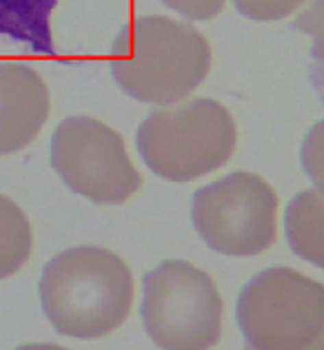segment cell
I'll return each mask as SVG.
<instances>
[{
	"label": "cell",
	"instance_id": "12",
	"mask_svg": "<svg viewBox=\"0 0 324 350\" xmlns=\"http://www.w3.org/2000/svg\"><path fill=\"white\" fill-rule=\"evenodd\" d=\"M187 21H211L225 9L227 0H160Z\"/></svg>",
	"mask_w": 324,
	"mask_h": 350
},
{
	"label": "cell",
	"instance_id": "15",
	"mask_svg": "<svg viewBox=\"0 0 324 350\" xmlns=\"http://www.w3.org/2000/svg\"><path fill=\"white\" fill-rule=\"evenodd\" d=\"M245 350H251V348H249V346H247ZM304 350H324V337H322V339H318V342H316V344H311L309 348H304Z\"/></svg>",
	"mask_w": 324,
	"mask_h": 350
},
{
	"label": "cell",
	"instance_id": "2",
	"mask_svg": "<svg viewBox=\"0 0 324 350\" xmlns=\"http://www.w3.org/2000/svg\"><path fill=\"white\" fill-rule=\"evenodd\" d=\"M109 69L127 96L169 107L191 96L209 76L211 47L187 23L169 16H142L116 36Z\"/></svg>",
	"mask_w": 324,
	"mask_h": 350
},
{
	"label": "cell",
	"instance_id": "10",
	"mask_svg": "<svg viewBox=\"0 0 324 350\" xmlns=\"http://www.w3.org/2000/svg\"><path fill=\"white\" fill-rule=\"evenodd\" d=\"M34 233L27 213L12 198L0 196V280L16 275L29 262Z\"/></svg>",
	"mask_w": 324,
	"mask_h": 350
},
{
	"label": "cell",
	"instance_id": "7",
	"mask_svg": "<svg viewBox=\"0 0 324 350\" xmlns=\"http://www.w3.org/2000/svg\"><path fill=\"white\" fill-rule=\"evenodd\" d=\"M51 167L94 204H123L142 187L123 135L89 116H69L51 135Z\"/></svg>",
	"mask_w": 324,
	"mask_h": 350
},
{
	"label": "cell",
	"instance_id": "6",
	"mask_svg": "<svg viewBox=\"0 0 324 350\" xmlns=\"http://www.w3.org/2000/svg\"><path fill=\"white\" fill-rule=\"evenodd\" d=\"M191 222L211 251L227 257L260 255L277 237V196L260 175L229 173L193 193Z\"/></svg>",
	"mask_w": 324,
	"mask_h": 350
},
{
	"label": "cell",
	"instance_id": "13",
	"mask_svg": "<svg viewBox=\"0 0 324 350\" xmlns=\"http://www.w3.org/2000/svg\"><path fill=\"white\" fill-rule=\"evenodd\" d=\"M302 164L309 171L311 180L320 189L322 184V124L313 126V131L307 135V142L302 146Z\"/></svg>",
	"mask_w": 324,
	"mask_h": 350
},
{
	"label": "cell",
	"instance_id": "8",
	"mask_svg": "<svg viewBox=\"0 0 324 350\" xmlns=\"http://www.w3.org/2000/svg\"><path fill=\"white\" fill-rule=\"evenodd\" d=\"M49 89L21 60H0V155L23 151L49 118Z\"/></svg>",
	"mask_w": 324,
	"mask_h": 350
},
{
	"label": "cell",
	"instance_id": "14",
	"mask_svg": "<svg viewBox=\"0 0 324 350\" xmlns=\"http://www.w3.org/2000/svg\"><path fill=\"white\" fill-rule=\"evenodd\" d=\"M14 350H71V348H64L58 344H25V346H18Z\"/></svg>",
	"mask_w": 324,
	"mask_h": 350
},
{
	"label": "cell",
	"instance_id": "5",
	"mask_svg": "<svg viewBox=\"0 0 324 350\" xmlns=\"http://www.w3.org/2000/svg\"><path fill=\"white\" fill-rule=\"evenodd\" d=\"M236 321L251 350H304L324 337V286L300 271H260L238 295Z\"/></svg>",
	"mask_w": 324,
	"mask_h": 350
},
{
	"label": "cell",
	"instance_id": "4",
	"mask_svg": "<svg viewBox=\"0 0 324 350\" xmlns=\"http://www.w3.org/2000/svg\"><path fill=\"white\" fill-rule=\"evenodd\" d=\"M140 319L160 350H211L222 337L225 304L211 275L164 260L142 275Z\"/></svg>",
	"mask_w": 324,
	"mask_h": 350
},
{
	"label": "cell",
	"instance_id": "11",
	"mask_svg": "<svg viewBox=\"0 0 324 350\" xmlns=\"http://www.w3.org/2000/svg\"><path fill=\"white\" fill-rule=\"evenodd\" d=\"M234 7L249 21L271 23L282 21L291 16L295 9H300L307 0H231Z\"/></svg>",
	"mask_w": 324,
	"mask_h": 350
},
{
	"label": "cell",
	"instance_id": "3",
	"mask_svg": "<svg viewBox=\"0 0 324 350\" xmlns=\"http://www.w3.org/2000/svg\"><path fill=\"white\" fill-rule=\"evenodd\" d=\"M236 142L234 116L211 98L153 109L136 133L142 162L166 182H193L222 169Z\"/></svg>",
	"mask_w": 324,
	"mask_h": 350
},
{
	"label": "cell",
	"instance_id": "9",
	"mask_svg": "<svg viewBox=\"0 0 324 350\" xmlns=\"http://www.w3.org/2000/svg\"><path fill=\"white\" fill-rule=\"evenodd\" d=\"M284 235L289 248L300 260L324 266V200L322 191L309 189L298 193L284 211Z\"/></svg>",
	"mask_w": 324,
	"mask_h": 350
},
{
	"label": "cell",
	"instance_id": "1",
	"mask_svg": "<svg viewBox=\"0 0 324 350\" xmlns=\"http://www.w3.org/2000/svg\"><path fill=\"white\" fill-rule=\"evenodd\" d=\"M134 275L103 246H73L45 264L38 299L55 333L100 339L125 324L134 306Z\"/></svg>",
	"mask_w": 324,
	"mask_h": 350
}]
</instances>
